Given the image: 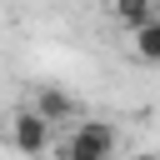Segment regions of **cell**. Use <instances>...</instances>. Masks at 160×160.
<instances>
[{"label": "cell", "instance_id": "6da1fadb", "mask_svg": "<svg viewBox=\"0 0 160 160\" xmlns=\"http://www.w3.org/2000/svg\"><path fill=\"white\" fill-rule=\"evenodd\" d=\"M115 145H120V130L110 120H80L55 145V160H115Z\"/></svg>", "mask_w": 160, "mask_h": 160}, {"label": "cell", "instance_id": "7a4b0ae2", "mask_svg": "<svg viewBox=\"0 0 160 160\" xmlns=\"http://www.w3.org/2000/svg\"><path fill=\"white\" fill-rule=\"evenodd\" d=\"M50 130H55V125H50L35 105H25V110L10 115V150L25 155V160H40V155L50 150Z\"/></svg>", "mask_w": 160, "mask_h": 160}, {"label": "cell", "instance_id": "3957f363", "mask_svg": "<svg viewBox=\"0 0 160 160\" xmlns=\"http://www.w3.org/2000/svg\"><path fill=\"white\" fill-rule=\"evenodd\" d=\"M30 105H35L50 125H80V120H85V115H80V100H75V95H65L60 85H35Z\"/></svg>", "mask_w": 160, "mask_h": 160}, {"label": "cell", "instance_id": "277c9868", "mask_svg": "<svg viewBox=\"0 0 160 160\" xmlns=\"http://www.w3.org/2000/svg\"><path fill=\"white\" fill-rule=\"evenodd\" d=\"M110 15H115V25L140 30L145 20H155V15H160V5H155V0H110Z\"/></svg>", "mask_w": 160, "mask_h": 160}, {"label": "cell", "instance_id": "5b68a950", "mask_svg": "<svg viewBox=\"0 0 160 160\" xmlns=\"http://www.w3.org/2000/svg\"><path fill=\"white\" fill-rule=\"evenodd\" d=\"M130 50H135L140 65H160V15L145 20L140 30H130Z\"/></svg>", "mask_w": 160, "mask_h": 160}]
</instances>
